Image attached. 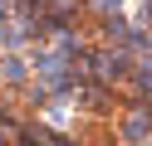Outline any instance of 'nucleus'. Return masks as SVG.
I'll use <instances>...</instances> for the list:
<instances>
[{
	"label": "nucleus",
	"mask_w": 152,
	"mask_h": 146,
	"mask_svg": "<svg viewBox=\"0 0 152 146\" xmlns=\"http://www.w3.org/2000/svg\"><path fill=\"white\" fill-rule=\"evenodd\" d=\"M142 102H147V107H152V88H147V93H142Z\"/></svg>",
	"instance_id": "obj_1"
}]
</instances>
